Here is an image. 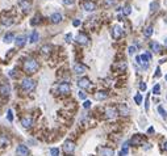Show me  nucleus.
Returning a JSON list of instances; mask_svg holds the SVG:
<instances>
[{"instance_id": "nucleus-1", "label": "nucleus", "mask_w": 167, "mask_h": 156, "mask_svg": "<svg viewBox=\"0 0 167 156\" xmlns=\"http://www.w3.org/2000/svg\"><path fill=\"white\" fill-rule=\"evenodd\" d=\"M37 70H38V62L36 59L29 58V59H26L24 62V71L26 74H34V72H37Z\"/></svg>"}, {"instance_id": "nucleus-2", "label": "nucleus", "mask_w": 167, "mask_h": 156, "mask_svg": "<svg viewBox=\"0 0 167 156\" xmlns=\"http://www.w3.org/2000/svg\"><path fill=\"white\" fill-rule=\"evenodd\" d=\"M21 88H22V91L25 92H32L36 88V81L30 78H25L21 81Z\"/></svg>"}, {"instance_id": "nucleus-3", "label": "nucleus", "mask_w": 167, "mask_h": 156, "mask_svg": "<svg viewBox=\"0 0 167 156\" xmlns=\"http://www.w3.org/2000/svg\"><path fill=\"white\" fill-rule=\"evenodd\" d=\"M74 150H75V143L74 142H71V141H66L65 143H63V151H65L66 153H72L74 152Z\"/></svg>"}, {"instance_id": "nucleus-4", "label": "nucleus", "mask_w": 167, "mask_h": 156, "mask_svg": "<svg viewBox=\"0 0 167 156\" xmlns=\"http://www.w3.org/2000/svg\"><path fill=\"white\" fill-rule=\"evenodd\" d=\"M70 91H71V85L68 84V83H61L58 85V92L61 94H67L70 93Z\"/></svg>"}, {"instance_id": "nucleus-5", "label": "nucleus", "mask_w": 167, "mask_h": 156, "mask_svg": "<svg viewBox=\"0 0 167 156\" xmlns=\"http://www.w3.org/2000/svg\"><path fill=\"white\" fill-rule=\"evenodd\" d=\"M28 153H29V150L26 146H24V144L17 146V148H16V155L17 156H28Z\"/></svg>"}, {"instance_id": "nucleus-6", "label": "nucleus", "mask_w": 167, "mask_h": 156, "mask_svg": "<svg viewBox=\"0 0 167 156\" xmlns=\"http://www.w3.org/2000/svg\"><path fill=\"white\" fill-rule=\"evenodd\" d=\"M75 41H76L79 45H88V42H90V38L87 37L86 34H83V33H79V34L76 35V38H75Z\"/></svg>"}, {"instance_id": "nucleus-7", "label": "nucleus", "mask_w": 167, "mask_h": 156, "mask_svg": "<svg viewBox=\"0 0 167 156\" xmlns=\"http://www.w3.org/2000/svg\"><path fill=\"white\" fill-rule=\"evenodd\" d=\"M11 93V87L8 84H1L0 85V96L1 97H8Z\"/></svg>"}, {"instance_id": "nucleus-8", "label": "nucleus", "mask_w": 167, "mask_h": 156, "mask_svg": "<svg viewBox=\"0 0 167 156\" xmlns=\"http://www.w3.org/2000/svg\"><path fill=\"white\" fill-rule=\"evenodd\" d=\"M83 8L87 12H93V11L96 9V4L93 3V1H91V0H86L83 3Z\"/></svg>"}, {"instance_id": "nucleus-9", "label": "nucleus", "mask_w": 167, "mask_h": 156, "mask_svg": "<svg viewBox=\"0 0 167 156\" xmlns=\"http://www.w3.org/2000/svg\"><path fill=\"white\" fill-rule=\"evenodd\" d=\"M78 85H79V88H82V89H87V88L91 87V81H90V79L82 78L78 81Z\"/></svg>"}, {"instance_id": "nucleus-10", "label": "nucleus", "mask_w": 167, "mask_h": 156, "mask_svg": "<svg viewBox=\"0 0 167 156\" xmlns=\"http://www.w3.org/2000/svg\"><path fill=\"white\" fill-rule=\"evenodd\" d=\"M116 116H117V109H116V108H111V106H109V108L105 109V117L108 119L115 118Z\"/></svg>"}, {"instance_id": "nucleus-11", "label": "nucleus", "mask_w": 167, "mask_h": 156, "mask_svg": "<svg viewBox=\"0 0 167 156\" xmlns=\"http://www.w3.org/2000/svg\"><path fill=\"white\" fill-rule=\"evenodd\" d=\"M20 8L22 9V12H29L32 8V4L29 0H20V3H19Z\"/></svg>"}, {"instance_id": "nucleus-12", "label": "nucleus", "mask_w": 167, "mask_h": 156, "mask_svg": "<svg viewBox=\"0 0 167 156\" xmlns=\"http://www.w3.org/2000/svg\"><path fill=\"white\" fill-rule=\"evenodd\" d=\"M112 37L115 38V40H118V38L122 37V29H121V26L118 25L113 26V29H112Z\"/></svg>"}, {"instance_id": "nucleus-13", "label": "nucleus", "mask_w": 167, "mask_h": 156, "mask_svg": "<svg viewBox=\"0 0 167 156\" xmlns=\"http://www.w3.org/2000/svg\"><path fill=\"white\" fill-rule=\"evenodd\" d=\"M100 156H115V151L109 148V147H101L99 150Z\"/></svg>"}, {"instance_id": "nucleus-14", "label": "nucleus", "mask_w": 167, "mask_h": 156, "mask_svg": "<svg viewBox=\"0 0 167 156\" xmlns=\"http://www.w3.org/2000/svg\"><path fill=\"white\" fill-rule=\"evenodd\" d=\"M74 72L76 74V75H82V74H84V72H86V66L80 64V63L75 64L74 66Z\"/></svg>"}, {"instance_id": "nucleus-15", "label": "nucleus", "mask_w": 167, "mask_h": 156, "mask_svg": "<svg viewBox=\"0 0 167 156\" xmlns=\"http://www.w3.org/2000/svg\"><path fill=\"white\" fill-rule=\"evenodd\" d=\"M50 21L53 22V24H59V22L62 21V15L61 13H53L51 16H50Z\"/></svg>"}, {"instance_id": "nucleus-16", "label": "nucleus", "mask_w": 167, "mask_h": 156, "mask_svg": "<svg viewBox=\"0 0 167 156\" xmlns=\"http://www.w3.org/2000/svg\"><path fill=\"white\" fill-rule=\"evenodd\" d=\"M143 143V139L141 135H134L133 138H132V141H130V144H133V146H139V144Z\"/></svg>"}, {"instance_id": "nucleus-17", "label": "nucleus", "mask_w": 167, "mask_h": 156, "mask_svg": "<svg viewBox=\"0 0 167 156\" xmlns=\"http://www.w3.org/2000/svg\"><path fill=\"white\" fill-rule=\"evenodd\" d=\"M15 42H16V46L17 47H22L25 45V42H26V37L25 35H17Z\"/></svg>"}, {"instance_id": "nucleus-18", "label": "nucleus", "mask_w": 167, "mask_h": 156, "mask_svg": "<svg viewBox=\"0 0 167 156\" xmlns=\"http://www.w3.org/2000/svg\"><path fill=\"white\" fill-rule=\"evenodd\" d=\"M9 143H11L9 138L3 134H0V147H7V146H9Z\"/></svg>"}, {"instance_id": "nucleus-19", "label": "nucleus", "mask_w": 167, "mask_h": 156, "mask_svg": "<svg viewBox=\"0 0 167 156\" xmlns=\"http://www.w3.org/2000/svg\"><path fill=\"white\" fill-rule=\"evenodd\" d=\"M107 97H108V93L104 92V91H100V92H96V93H95V98H96V100H99V101L105 100Z\"/></svg>"}, {"instance_id": "nucleus-20", "label": "nucleus", "mask_w": 167, "mask_h": 156, "mask_svg": "<svg viewBox=\"0 0 167 156\" xmlns=\"http://www.w3.org/2000/svg\"><path fill=\"white\" fill-rule=\"evenodd\" d=\"M21 125L24 126L25 129H29L32 126V118L30 117H24V118L21 119Z\"/></svg>"}, {"instance_id": "nucleus-21", "label": "nucleus", "mask_w": 167, "mask_h": 156, "mask_svg": "<svg viewBox=\"0 0 167 156\" xmlns=\"http://www.w3.org/2000/svg\"><path fill=\"white\" fill-rule=\"evenodd\" d=\"M118 112H120V114H122V116H128L129 109H128V106L125 105V104H120V105H118Z\"/></svg>"}, {"instance_id": "nucleus-22", "label": "nucleus", "mask_w": 167, "mask_h": 156, "mask_svg": "<svg viewBox=\"0 0 167 156\" xmlns=\"http://www.w3.org/2000/svg\"><path fill=\"white\" fill-rule=\"evenodd\" d=\"M150 47H151V50L154 51V53H159L161 51V45L158 44V42H150Z\"/></svg>"}, {"instance_id": "nucleus-23", "label": "nucleus", "mask_w": 167, "mask_h": 156, "mask_svg": "<svg viewBox=\"0 0 167 156\" xmlns=\"http://www.w3.org/2000/svg\"><path fill=\"white\" fill-rule=\"evenodd\" d=\"M38 38H40V35H38V31H36V30H33L32 31V34H30V44H36L38 41Z\"/></svg>"}, {"instance_id": "nucleus-24", "label": "nucleus", "mask_w": 167, "mask_h": 156, "mask_svg": "<svg viewBox=\"0 0 167 156\" xmlns=\"http://www.w3.org/2000/svg\"><path fill=\"white\" fill-rule=\"evenodd\" d=\"M41 53H42L43 55H49V54L51 53V46H49V45H43V46L41 47Z\"/></svg>"}, {"instance_id": "nucleus-25", "label": "nucleus", "mask_w": 167, "mask_h": 156, "mask_svg": "<svg viewBox=\"0 0 167 156\" xmlns=\"http://www.w3.org/2000/svg\"><path fill=\"white\" fill-rule=\"evenodd\" d=\"M16 38H15V35L12 34V33H8V34H5L4 35V42L5 44H11V42H13Z\"/></svg>"}, {"instance_id": "nucleus-26", "label": "nucleus", "mask_w": 167, "mask_h": 156, "mask_svg": "<svg viewBox=\"0 0 167 156\" xmlns=\"http://www.w3.org/2000/svg\"><path fill=\"white\" fill-rule=\"evenodd\" d=\"M143 34H145V37H151L153 35V26H146L145 30H143Z\"/></svg>"}, {"instance_id": "nucleus-27", "label": "nucleus", "mask_w": 167, "mask_h": 156, "mask_svg": "<svg viewBox=\"0 0 167 156\" xmlns=\"http://www.w3.org/2000/svg\"><path fill=\"white\" fill-rule=\"evenodd\" d=\"M1 24H3L4 26H9V25L13 24V20L12 19H5V17H4V19H1Z\"/></svg>"}, {"instance_id": "nucleus-28", "label": "nucleus", "mask_w": 167, "mask_h": 156, "mask_svg": "<svg viewBox=\"0 0 167 156\" xmlns=\"http://www.w3.org/2000/svg\"><path fill=\"white\" fill-rule=\"evenodd\" d=\"M158 8H159V4H158V3H157V1H153V3H151V4H150V11H151V12H153V13H154V12H155V11H157V9H158Z\"/></svg>"}, {"instance_id": "nucleus-29", "label": "nucleus", "mask_w": 167, "mask_h": 156, "mask_svg": "<svg viewBox=\"0 0 167 156\" xmlns=\"http://www.w3.org/2000/svg\"><path fill=\"white\" fill-rule=\"evenodd\" d=\"M158 112H159V114H161L163 118H167V113H166V110H164L162 106H158Z\"/></svg>"}, {"instance_id": "nucleus-30", "label": "nucleus", "mask_w": 167, "mask_h": 156, "mask_svg": "<svg viewBox=\"0 0 167 156\" xmlns=\"http://www.w3.org/2000/svg\"><path fill=\"white\" fill-rule=\"evenodd\" d=\"M126 153H128V143H125L124 144V148L121 150V152L118 153V156H125Z\"/></svg>"}, {"instance_id": "nucleus-31", "label": "nucleus", "mask_w": 167, "mask_h": 156, "mask_svg": "<svg viewBox=\"0 0 167 156\" xmlns=\"http://www.w3.org/2000/svg\"><path fill=\"white\" fill-rule=\"evenodd\" d=\"M159 92H161V85H159V84L154 85V88H153V93H154V94H159Z\"/></svg>"}, {"instance_id": "nucleus-32", "label": "nucleus", "mask_w": 167, "mask_h": 156, "mask_svg": "<svg viewBox=\"0 0 167 156\" xmlns=\"http://www.w3.org/2000/svg\"><path fill=\"white\" fill-rule=\"evenodd\" d=\"M116 1H117V0H104V3H105V5H107V7H112V5H115V4H116Z\"/></svg>"}, {"instance_id": "nucleus-33", "label": "nucleus", "mask_w": 167, "mask_h": 156, "mask_svg": "<svg viewBox=\"0 0 167 156\" xmlns=\"http://www.w3.org/2000/svg\"><path fill=\"white\" fill-rule=\"evenodd\" d=\"M51 156H59V148H50Z\"/></svg>"}, {"instance_id": "nucleus-34", "label": "nucleus", "mask_w": 167, "mask_h": 156, "mask_svg": "<svg viewBox=\"0 0 167 156\" xmlns=\"http://www.w3.org/2000/svg\"><path fill=\"white\" fill-rule=\"evenodd\" d=\"M134 101H136V104H138V105H139V104H141V102H142V96H141V94H136V96H134Z\"/></svg>"}, {"instance_id": "nucleus-35", "label": "nucleus", "mask_w": 167, "mask_h": 156, "mask_svg": "<svg viewBox=\"0 0 167 156\" xmlns=\"http://www.w3.org/2000/svg\"><path fill=\"white\" fill-rule=\"evenodd\" d=\"M7 118H8V121L12 122L13 121V114H12V110L8 109V112H7Z\"/></svg>"}, {"instance_id": "nucleus-36", "label": "nucleus", "mask_w": 167, "mask_h": 156, "mask_svg": "<svg viewBox=\"0 0 167 156\" xmlns=\"http://www.w3.org/2000/svg\"><path fill=\"white\" fill-rule=\"evenodd\" d=\"M130 13H132V8H130L129 5H126V7L124 8V15H125V16H129Z\"/></svg>"}, {"instance_id": "nucleus-37", "label": "nucleus", "mask_w": 167, "mask_h": 156, "mask_svg": "<svg viewBox=\"0 0 167 156\" xmlns=\"http://www.w3.org/2000/svg\"><path fill=\"white\" fill-rule=\"evenodd\" d=\"M65 5H72L75 3V0H62Z\"/></svg>"}, {"instance_id": "nucleus-38", "label": "nucleus", "mask_w": 167, "mask_h": 156, "mask_svg": "<svg viewBox=\"0 0 167 156\" xmlns=\"http://www.w3.org/2000/svg\"><path fill=\"white\" fill-rule=\"evenodd\" d=\"M83 108L84 109H88V108H91V101H88V100H86L83 102Z\"/></svg>"}, {"instance_id": "nucleus-39", "label": "nucleus", "mask_w": 167, "mask_h": 156, "mask_svg": "<svg viewBox=\"0 0 167 156\" xmlns=\"http://www.w3.org/2000/svg\"><path fill=\"white\" fill-rule=\"evenodd\" d=\"M128 53H129V55H133V54L136 53V47H134V46H130L129 49H128Z\"/></svg>"}, {"instance_id": "nucleus-40", "label": "nucleus", "mask_w": 167, "mask_h": 156, "mask_svg": "<svg viewBox=\"0 0 167 156\" xmlns=\"http://www.w3.org/2000/svg\"><path fill=\"white\" fill-rule=\"evenodd\" d=\"M86 97H87L86 92H83V91L79 92V98H82V100H86Z\"/></svg>"}, {"instance_id": "nucleus-41", "label": "nucleus", "mask_w": 167, "mask_h": 156, "mask_svg": "<svg viewBox=\"0 0 167 156\" xmlns=\"http://www.w3.org/2000/svg\"><path fill=\"white\" fill-rule=\"evenodd\" d=\"M162 75V71H161V68H159V67H158L157 70H155V78H158V76H161Z\"/></svg>"}, {"instance_id": "nucleus-42", "label": "nucleus", "mask_w": 167, "mask_h": 156, "mask_svg": "<svg viewBox=\"0 0 167 156\" xmlns=\"http://www.w3.org/2000/svg\"><path fill=\"white\" fill-rule=\"evenodd\" d=\"M139 89H141V91H146V84H145V83H141V84H139Z\"/></svg>"}, {"instance_id": "nucleus-43", "label": "nucleus", "mask_w": 167, "mask_h": 156, "mask_svg": "<svg viewBox=\"0 0 167 156\" xmlns=\"http://www.w3.org/2000/svg\"><path fill=\"white\" fill-rule=\"evenodd\" d=\"M72 25H74V26H79V25H80V21H79V20H74V21H72Z\"/></svg>"}, {"instance_id": "nucleus-44", "label": "nucleus", "mask_w": 167, "mask_h": 156, "mask_svg": "<svg viewBox=\"0 0 167 156\" xmlns=\"http://www.w3.org/2000/svg\"><path fill=\"white\" fill-rule=\"evenodd\" d=\"M71 37H72L71 34H67V35H66V42H70V41H71Z\"/></svg>"}, {"instance_id": "nucleus-45", "label": "nucleus", "mask_w": 167, "mask_h": 156, "mask_svg": "<svg viewBox=\"0 0 167 156\" xmlns=\"http://www.w3.org/2000/svg\"><path fill=\"white\" fill-rule=\"evenodd\" d=\"M145 109H146V110H149V96H147V98H146V104H145Z\"/></svg>"}, {"instance_id": "nucleus-46", "label": "nucleus", "mask_w": 167, "mask_h": 156, "mask_svg": "<svg viewBox=\"0 0 167 156\" xmlns=\"http://www.w3.org/2000/svg\"><path fill=\"white\" fill-rule=\"evenodd\" d=\"M163 150H164V151H167V142H164V144H163Z\"/></svg>"}, {"instance_id": "nucleus-47", "label": "nucleus", "mask_w": 167, "mask_h": 156, "mask_svg": "<svg viewBox=\"0 0 167 156\" xmlns=\"http://www.w3.org/2000/svg\"><path fill=\"white\" fill-rule=\"evenodd\" d=\"M153 131H154V129H153V127H150V129H149V130H147V133H153Z\"/></svg>"}, {"instance_id": "nucleus-48", "label": "nucleus", "mask_w": 167, "mask_h": 156, "mask_svg": "<svg viewBox=\"0 0 167 156\" xmlns=\"http://www.w3.org/2000/svg\"><path fill=\"white\" fill-rule=\"evenodd\" d=\"M164 45L167 46V37H166V40H164Z\"/></svg>"}, {"instance_id": "nucleus-49", "label": "nucleus", "mask_w": 167, "mask_h": 156, "mask_svg": "<svg viewBox=\"0 0 167 156\" xmlns=\"http://www.w3.org/2000/svg\"><path fill=\"white\" fill-rule=\"evenodd\" d=\"M166 80H167V75H166Z\"/></svg>"}, {"instance_id": "nucleus-50", "label": "nucleus", "mask_w": 167, "mask_h": 156, "mask_svg": "<svg viewBox=\"0 0 167 156\" xmlns=\"http://www.w3.org/2000/svg\"><path fill=\"white\" fill-rule=\"evenodd\" d=\"M67 156H71V155H67Z\"/></svg>"}]
</instances>
